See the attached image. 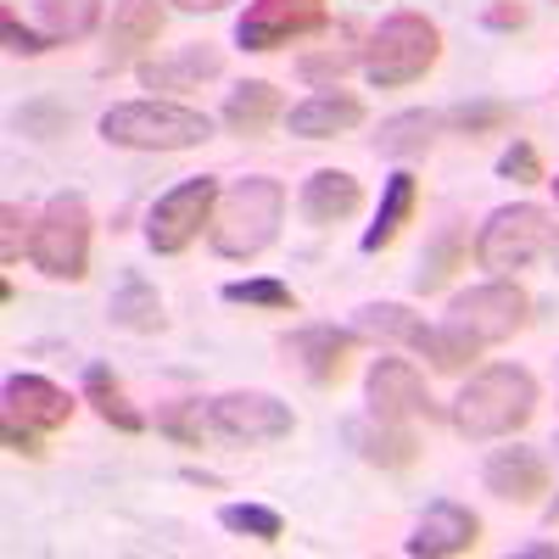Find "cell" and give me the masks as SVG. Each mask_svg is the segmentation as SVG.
Here are the masks:
<instances>
[{"label":"cell","instance_id":"cell-15","mask_svg":"<svg viewBox=\"0 0 559 559\" xmlns=\"http://www.w3.org/2000/svg\"><path fill=\"white\" fill-rule=\"evenodd\" d=\"M364 123V102L353 96V90L331 84V90H313L308 102H297L286 112V129L297 140H336V134H353Z\"/></svg>","mask_w":559,"mask_h":559},{"label":"cell","instance_id":"cell-34","mask_svg":"<svg viewBox=\"0 0 559 559\" xmlns=\"http://www.w3.org/2000/svg\"><path fill=\"white\" fill-rule=\"evenodd\" d=\"M157 431L174 437L179 448H202V397H179L157 414Z\"/></svg>","mask_w":559,"mask_h":559},{"label":"cell","instance_id":"cell-8","mask_svg":"<svg viewBox=\"0 0 559 559\" xmlns=\"http://www.w3.org/2000/svg\"><path fill=\"white\" fill-rule=\"evenodd\" d=\"M532 319V297L521 280H481V286L471 292H459L448 302V324H459V331H471L481 347H498L521 331V324Z\"/></svg>","mask_w":559,"mask_h":559},{"label":"cell","instance_id":"cell-45","mask_svg":"<svg viewBox=\"0 0 559 559\" xmlns=\"http://www.w3.org/2000/svg\"><path fill=\"white\" fill-rule=\"evenodd\" d=\"M554 258H559V241H554Z\"/></svg>","mask_w":559,"mask_h":559},{"label":"cell","instance_id":"cell-43","mask_svg":"<svg viewBox=\"0 0 559 559\" xmlns=\"http://www.w3.org/2000/svg\"><path fill=\"white\" fill-rule=\"evenodd\" d=\"M543 521H548V526H559V498H554V503L543 509Z\"/></svg>","mask_w":559,"mask_h":559},{"label":"cell","instance_id":"cell-46","mask_svg":"<svg viewBox=\"0 0 559 559\" xmlns=\"http://www.w3.org/2000/svg\"><path fill=\"white\" fill-rule=\"evenodd\" d=\"M554 7H559V0H554Z\"/></svg>","mask_w":559,"mask_h":559},{"label":"cell","instance_id":"cell-16","mask_svg":"<svg viewBox=\"0 0 559 559\" xmlns=\"http://www.w3.org/2000/svg\"><path fill=\"white\" fill-rule=\"evenodd\" d=\"M481 481H487V492L492 498H503V503H537L543 492H548V459L537 453V448H498L492 459H487V471H481Z\"/></svg>","mask_w":559,"mask_h":559},{"label":"cell","instance_id":"cell-14","mask_svg":"<svg viewBox=\"0 0 559 559\" xmlns=\"http://www.w3.org/2000/svg\"><path fill=\"white\" fill-rule=\"evenodd\" d=\"M347 442L364 464H376L386 476H403L419 464V437L403 426V419H381V414H364V419H347Z\"/></svg>","mask_w":559,"mask_h":559},{"label":"cell","instance_id":"cell-28","mask_svg":"<svg viewBox=\"0 0 559 559\" xmlns=\"http://www.w3.org/2000/svg\"><path fill=\"white\" fill-rule=\"evenodd\" d=\"M414 353H426L437 376H464L476 358H481V342L459 324H426V336L414 342Z\"/></svg>","mask_w":559,"mask_h":559},{"label":"cell","instance_id":"cell-31","mask_svg":"<svg viewBox=\"0 0 559 559\" xmlns=\"http://www.w3.org/2000/svg\"><path fill=\"white\" fill-rule=\"evenodd\" d=\"M224 302H236V308H263V313H297V297L286 280H274V274H252V280H229V286L218 292Z\"/></svg>","mask_w":559,"mask_h":559},{"label":"cell","instance_id":"cell-37","mask_svg":"<svg viewBox=\"0 0 559 559\" xmlns=\"http://www.w3.org/2000/svg\"><path fill=\"white\" fill-rule=\"evenodd\" d=\"M0 34H7V51H12V57H45V51H51V45H57L51 34H34V28H23V23H17L12 12L0 17Z\"/></svg>","mask_w":559,"mask_h":559},{"label":"cell","instance_id":"cell-13","mask_svg":"<svg viewBox=\"0 0 559 559\" xmlns=\"http://www.w3.org/2000/svg\"><path fill=\"white\" fill-rule=\"evenodd\" d=\"M358 347V331H336V324H302V331H286L280 336V353L297 358V369L313 381V386H336L342 369H347V353Z\"/></svg>","mask_w":559,"mask_h":559},{"label":"cell","instance_id":"cell-30","mask_svg":"<svg viewBox=\"0 0 559 559\" xmlns=\"http://www.w3.org/2000/svg\"><path fill=\"white\" fill-rule=\"evenodd\" d=\"M34 7H39V23L57 45L90 39L102 28V0H34Z\"/></svg>","mask_w":559,"mask_h":559},{"label":"cell","instance_id":"cell-42","mask_svg":"<svg viewBox=\"0 0 559 559\" xmlns=\"http://www.w3.org/2000/svg\"><path fill=\"white\" fill-rule=\"evenodd\" d=\"M174 7H179V12H224L229 0H174Z\"/></svg>","mask_w":559,"mask_h":559},{"label":"cell","instance_id":"cell-26","mask_svg":"<svg viewBox=\"0 0 559 559\" xmlns=\"http://www.w3.org/2000/svg\"><path fill=\"white\" fill-rule=\"evenodd\" d=\"M353 331L369 336V342H397V347H414L419 336H426V319H419L414 308L403 302H364L353 313Z\"/></svg>","mask_w":559,"mask_h":559},{"label":"cell","instance_id":"cell-5","mask_svg":"<svg viewBox=\"0 0 559 559\" xmlns=\"http://www.w3.org/2000/svg\"><path fill=\"white\" fill-rule=\"evenodd\" d=\"M554 241H559V224L548 218V207L509 202V207L487 213L481 236H476V263L492 274H515V269H532L537 258H548Z\"/></svg>","mask_w":559,"mask_h":559},{"label":"cell","instance_id":"cell-6","mask_svg":"<svg viewBox=\"0 0 559 559\" xmlns=\"http://www.w3.org/2000/svg\"><path fill=\"white\" fill-rule=\"evenodd\" d=\"M90 236H96V218H90L84 197H51L45 213L34 218V241L28 258L45 280H84L90 274Z\"/></svg>","mask_w":559,"mask_h":559},{"label":"cell","instance_id":"cell-9","mask_svg":"<svg viewBox=\"0 0 559 559\" xmlns=\"http://www.w3.org/2000/svg\"><path fill=\"white\" fill-rule=\"evenodd\" d=\"M207 426L224 437V442H286L297 431V414L292 403H280L274 392H224L207 403Z\"/></svg>","mask_w":559,"mask_h":559},{"label":"cell","instance_id":"cell-24","mask_svg":"<svg viewBox=\"0 0 559 559\" xmlns=\"http://www.w3.org/2000/svg\"><path fill=\"white\" fill-rule=\"evenodd\" d=\"M84 403L96 408L112 431H123V437H140V431H146V414H140V408L123 397V386H118V376H112V364H84Z\"/></svg>","mask_w":559,"mask_h":559},{"label":"cell","instance_id":"cell-7","mask_svg":"<svg viewBox=\"0 0 559 559\" xmlns=\"http://www.w3.org/2000/svg\"><path fill=\"white\" fill-rule=\"evenodd\" d=\"M213 207H218V179L213 174L179 179L174 191H163L152 202V213H146V247L157 258H179L213 224Z\"/></svg>","mask_w":559,"mask_h":559},{"label":"cell","instance_id":"cell-27","mask_svg":"<svg viewBox=\"0 0 559 559\" xmlns=\"http://www.w3.org/2000/svg\"><path fill=\"white\" fill-rule=\"evenodd\" d=\"M358 28L353 23H336V39L331 45H319V51H308L302 62H297V73L308 79V84H319V90H331V84H342L358 62H364V51H358Z\"/></svg>","mask_w":559,"mask_h":559},{"label":"cell","instance_id":"cell-44","mask_svg":"<svg viewBox=\"0 0 559 559\" xmlns=\"http://www.w3.org/2000/svg\"><path fill=\"white\" fill-rule=\"evenodd\" d=\"M548 185H554V197H559V179H548Z\"/></svg>","mask_w":559,"mask_h":559},{"label":"cell","instance_id":"cell-2","mask_svg":"<svg viewBox=\"0 0 559 559\" xmlns=\"http://www.w3.org/2000/svg\"><path fill=\"white\" fill-rule=\"evenodd\" d=\"M280 224H286V185H280L274 174H247L218 197L207 241L229 263H252L280 241Z\"/></svg>","mask_w":559,"mask_h":559},{"label":"cell","instance_id":"cell-32","mask_svg":"<svg viewBox=\"0 0 559 559\" xmlns=\"http://www.w3.org/2000/svg\"><path fill=\"white\" fill-rule=\"evenodd\" d=\"M218 526L236 532V537H252V543H280L286 537V521H280V509H269V503H224Z\"/></svg>","mask_w":559,"mask_h":559},{"label":"cell","instance_id":"cell-1","mask_svg":"<svg viewBox=\"0 0 559 559\" xmlns=\"http://www.w3.org/2000/svg\"><path fill=\"white\" fill-rule=\"evenodd\" d=\"M537 403H543V386H537L532 369H521V364H487V369H476V376L459 386L448 419H453L459 437L498 442V437H515L526 419L537 414Z\"/></svg>","mask_w":559,"mask_h":559},{"label":"cell","instance_id":"cell-35","mask_svg":"<svg viewBox=\"0 0 559 559\" xmlns=\"http://www.w3.org/2000/svg\"><path fill=\"white\" fill-rule=\"evenodd\" d=\"M498 179H515V185H537L543 179V152L532 146V140H509L503 157H498Z\"/></svg>","mask_w":559,"mask_h":559},{"label":"cell","instance_id":"cell-3","mask_svg":"<svg viewBox=\"0 0 559 559\" xmlns=\"http://www.w3.org/2000/svg\"><path fill=\"white\" fill-rule=\"evenodd\" d=\"M102 140L123 152H197L213 140V118L179 102H118L102 112Z\"/></svg>","mask_w":559,"mask_h":559},{"label":"cell","instance_id":"cell-12","mask_svg":"<svg viewBox=\"0 0 559 559\" xmlns=\"http://www.w3.org/2000/svg\"><path fill=\"white\" fill-rule=\"evenodd\" d=\"M481 543V515L476 509H464L453 498H437L426 515H419L414 537L403 543L414 559H459V554H471Z\"/></svg>","mask_w":559,"mask_h":559},{"label":"cell","instance_id":"cell-4","mask_svg":"<svg viewBox=\"0 0 559 559\" xmlns=\"http://www.w3.org/2000/svg\"><path fill=\"white\" fill-rule=\"evenodd\" d=\"M442 57V28L426 12H392L364 45V79L376 90H403L426 79Z\"/></svg>","mask_w":559,"mask_h":559},{"label":"cell","instance_id":"cell-38","mask_svg":"<svg viewBox=\"0 0 559 559\" xmlns=\"http://www.w3.org/2000/svg\"><path fill=\"white\" fill-rule=\"evenodd\" d=\"M481 23H487V28H498V34L526 28V23H532V7H526V0H492V7L481 12Z\"/></svg>","mask_w":559,"mask_h":559},{"label":"cell","instance_id":"cell-11","mask_svg":"<svg viewBox=\"0 0 559 559\" xmlns=\"http://www.w3.org/2000/svg\"><path fill=\"white\" fill-rule=\"evenodd\" d=\"M364 403L369 414H381V419H442V408L431 403L426 381H419V369L408 358H376L369 364V376H364Z\"/></svg>","mask_w":559,"mask_h":559},{"label":"cell","instance_id":"cell-17","mask_svg":"<svg viewBox=\"0 0 559 559\" xmlns=\"http://www.w3.org/2000/svg\"><path fill=\"white\" fill-rule=\"evenodd\" d=\"M7 419H23V426L34 431H57L73 419V397L57 386V381H45V376H28V369H17V376H7Z\"/></svg>","mask_w":559,"mask_h":559},{"label":"cell","instance_id":"cell-18","mask_svg":"<svg viewBox=\"0 0 559 559\" xmlns=\"http://www.w3.org/2000/svg\"><path fill=\"white\" fill-rule=\"evenodd\" d=\"M302 218L313 229H331V224H347L358 207H364V185L347 174V168H313L302 179V197H297Z\"/></svg>","mask_w":559,"mask_h":559},{"label":"cell","instance_id":"cell-33","mask_svg":"<svg viewBox=\"0 0 559 559\" xmlns=\"http://www.w3.org/2000/svg\"><path fill=\"white\" fill-rule=\"evenodd\" d=\"M509 118H515V107H509V102H492V96H481V102H459V107L442 112V123H448L453 134H471V140L509 129Z\"/></svg>","mask_w":559,"mask_h":559},{"label":"cell","instance_id":"cell-22","mask_svg":"<svg viewBox=\"0 0 559 559\" xmlns=\"http://www.w3.org/2000/svg\"><path fill=\"white\" fill-rule=\"evenodd\" d=\"M280 112H286V102H280V84H269V79H241V84L224 96V112H218V118H224L229 134L252 140V134H269Z\"/></svg>","mask_w":559,"mask_h":559},{"label":"cell","instance_id":"cell-25","mask_svg":"<svg viewBox=\"0 0 559 559\" xmlns=\"http://www.w3.org/2000/svg\"><path fill=\"white\" fill-rule=\"evenodd\" d=\"M414 197H419V185H414V174L408 168H397L392 179H386V191H381V213H376V224L364 229V252L376 258V252H386L397 236H403V224H408V213H414Z\"/></svg>","mask_w":559,"mask_h":559},{"label":"cell","instance_id":"cell-41","mask_svg":"<svg viewBox=\"0 0 559 559\" xmlns=\"http://www.w3.org/2000/svg\"><path fill=\"white\" fill-rule=\"evenodd\" d=\"M515 559H559V543H521Z\"/></svg>","mask_w":559,"mask_h":559},{"label":"cell","instance_id":"cell-20","mask_svg":"<svg viewBox=\"0 0 559 559\" xmlns=\"http://www.w3.org/2000/svg\"><path fill=\"white\" fill-rule=\"evenodd\" d=\"M218 73H224V51L207 45V39L185 45V51H174V57L140 62V84H146V90H202Z\"/></svg>","mask_w":559,"mask_h":559},{"label":"cell","instance_id":"cell-19","mask_svg":"<svg viewBox=\"0 0 559 559\" xmlns=\"http://www.w3.org/2000/svg\"><path fill=\"white\" fill-rule=\"evenodd\" d=\"M163 34V7L157 0H118L112 7V28H107V73H118V68H129L146 45Z\"/></svg>","mask_w":559,"mask_h":559},{"label":"cell","instance_id":"cell-36","mask_svg":"<svg viewBox=\"0 0 559 559\" xmlns=\"http://www.w3.org/2000/svg\"><path fill=\"white\" fill-rule=\"evenodd\" d=\"M28 241H34V229H28V213H23L17 202H7V207H0V263H17Z\"/></svg>","mask_w":559,"mask_h":559},{"label":"cell","instance_id":"cell-21","mask_svg":"<svg viewBox=\"0 0 559 559\" xmlns=\"http://www.w3.org/2000/svg\"><path fill=\"white\" fill-rule=\"evenodd\" d=\"M107 319L118 324V331H134V336H157L163 324H168L157 286L140 269H123V280H118L112 297H107Z\"/></svg>","mask_w":559,"mask_h":559},{"label":"cell","instance_id":"cell-40","mask_svg":"<svg viewBox=\"0 0 559 559\" xmlns=\"http://www.w3.org/2000/svg\"><path fill=\"white\" fill-rule=\"evenodd\" d=\"M7 448H12L17 459H45L39 431H34V426H23V419H7Z\"/></svg>","mask_w":559,"mask_h":559},{"label":"cell","instance_id":"cell-29","mask_svg":"<svg viewBox=\"0 0 559 559\" xmlns=\"http://www.w3.org/2000/svg\"><path fill=\"white\" fill-rule=\"evenodd\" d=\"M459 269H464V224H448L442 236L426 247V258H419V269H414V292H419V297H437Z\"/></svg>","mask_w":559,"mask_h":559},{"label":"cell","instance_id":"cell-10","mask_svg":"<svg viewBox=\"0 0 559 559\" xmlns=\"http://www.w3.org/2000/svg\"><path fill=\"white\" fill-rule=\"evenodd\" d=\"M319 28H331L324 0H252L236 23V45L241 51H280V45L308 39Z\"/></svg>","mask_w":559,"mask_h":559},{"label":"cell","instance_id":"cell-23","mask_svg":"<svg viewBox=\"0 0 559 559\" xmlns=\"http://www.w3.org/2000/svg\"><path fill=\"white\" fill-rule=\"evenodd\" d=\"M437 134H442V112H431V107H408V112H392V118L376 129V152L408 163V157H426Z\"/></svg>","mask_w":559,"mask_h":559},{"label":"cell","instance_id":"cell-39","mask_svg":"<svg viewBox=\"0 0 559 559\" xmlns=\"http://www.w3.org/2000/svg\"><path fill=\"white\" fill-rule=\"evenodd\" d=\"M62 123H68V112H57V107H45V102H34V107H23V112H17V129H34L39 140H51V134H62Z\"/></svg>","mask_w":559,"mask_h":559}]
</instances>
